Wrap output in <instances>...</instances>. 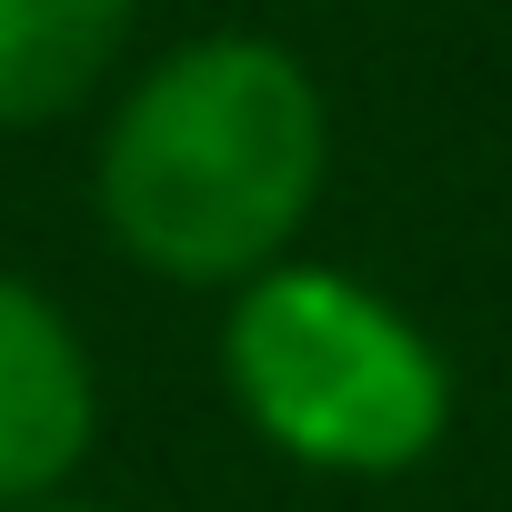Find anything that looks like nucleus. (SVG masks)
Segmentation results:
<instances>
[{
    "label": "nucleus",
    "instance_id": "obj_3",
    "mask_svg": "<svg viewBox=\"0 0 512 512\" xmlns=\"http://www.w3.org/2000/svg\"><path fill=\"white\" fill-rule=\"evenodd\" d=\"M101 442V362L81 322L0 262V512L61 502Z\"/></svg>",
    "mask_w": 512,
    "mask_h": 512
},
{
    "label": "nucleus",
    "instance_id": "obj_5",
    "mask_svg": "<svg viewBox=\"0 0 512 512\" xmlns=\"http://www.w3.org/2000/svg\"><path fill=\"white\" fill-rule=\"evenodd\" d=\"M31 512H111V502H71V492H61V502H31Z\"/></svg>",
    "mask_w": 512,
    "mask_h": 512
},
{
    "label": "nucleus",
    "instance_id": "obj_1",
    "mask_svg": "<svg viewBox=\"0 0 512 512\" xmlns=\"http://www.w3.org/2000/svg\"><path fill=\"white\" fill-rule=\"evenodd\" d=\"M332 191L322 71L272 31H191L151 51L91 151V211L131 272L171 292H241L292 262Z\"/></svg>",
    "mask_w": 512,
    "mask_h": 512
},
{
    "label": "nucleus",
    "instance_id": "obj_2",
    "mask_svg": "<svg viewBox=\"0 0 512 512\" xmlns=\"http://www.w3.org/2000/svg\"><path fill=\"white\" fill-rule=\"evenodd\" d=\"M221 392L241 432L322 482H402L452 442V352L342 262H272L221 292Z\"/></svg>",
    "mask_w": 512,
    "mask_h": 512
},
{
    "label": "nucleus",
    "instance_id": "obj_4",
    "mask_svg": "<svg viewBox=\"0 0 512 512\" xmlns=\"http://www.w3.org/2000/svg\"><path fill=\"white\" fill-rule=\"evenodd\" d=\"M141 0H0V131H61L131 81Z\"/></svg>",
    "mask_w": 512,
    "mask_h": 512
}]
</instances>
